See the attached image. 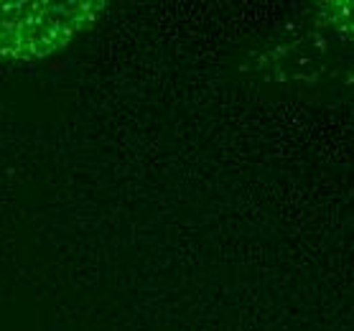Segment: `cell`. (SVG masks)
<instances>
[{"instance_id":"1","label":"cell","mask_w":354,"mask_h":331,"mask_svg":"<svg viewBox=\"0 0 354 331\" xmlns=\"http://www.w3.org/2000/svg\"><path fill=\"white\" fill-rule=\"evenodd\" d=\"M95 3H21L0 6V54H48L92 18Z\"/></svg>"}]
</instances>
